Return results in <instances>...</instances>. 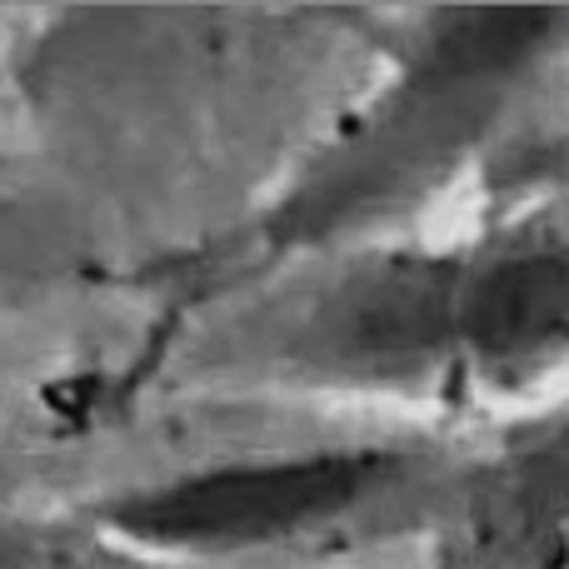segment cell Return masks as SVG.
Returning <instances> with one entry per match:
<instances>
[{
  "instance_id": "1",
  "label": "cell",
  "mask_w": 569,
  "mask_h": 569,
  "mask_svg": "<svg viewBox=\"0 0 569 569\" xmlns=\"http://www.w3.org/2000/svg\"><path fill=\"white\" fill-rule=\"evenodd\" d=\"M569 395V180L160 300L96 390L150 415H360L475 430Z\"/></svg>"
},
{
  "instance_id": "2",
  "label": "cell",
  "mask_w": 569,
  "mask_h": 569,
  "mask_svg": "<svg viewBox=\"0 0 569 569\" xmlns=\"http://www.w3.org/2000/svg\"><path fill=\"white\" fill-rule=\"evenodd\" d=\"M10 30L36 160L140 290L216 260L380 66L390 10H60Z\"/></svg>"
},
{
  "instance_id": "3",
  "label": "cell",
  "mask_w": 569,
  "mask_h": 569,
  "mask_svg": "<svg viewBox=\"0 0 569 569\" xmlns=\"http://www.w3.org/2000/svg\"><path fill=\"white\" fill-rule=\"evenodd\" d=\"M60 505L166 569H410L465 430L360 415H150Z\"/></svg>"
},
{
  "instance_id": "4",
  "label": "cell",
  "mask_w": 569,
  "mask_h": 569,
  "mask_svg": "<svg viewBox=\"0 0 569 569\" xmlns=\"http://www.w3.org/2000/svg\"><path fill=\"white\" fill-rule=\"evenodd\" d=\"M410 569H569V395L465 430Z\"/></svg>"
},
{
  "instance_id": "5",
  "label": "cell",
  "mask_w": 569,
  "mask_h": 569,
  "mask_svg": "<svg viewBox=\"0 0 569 569\" xmlns=\"http://www.w3.org/2000/svg\"><path fill=\"white\" fill-rule=\"evenodd\" d=\"M0 569H166L120 550L66 505L0 500Z\"/></svg>"
}]
</instances>
